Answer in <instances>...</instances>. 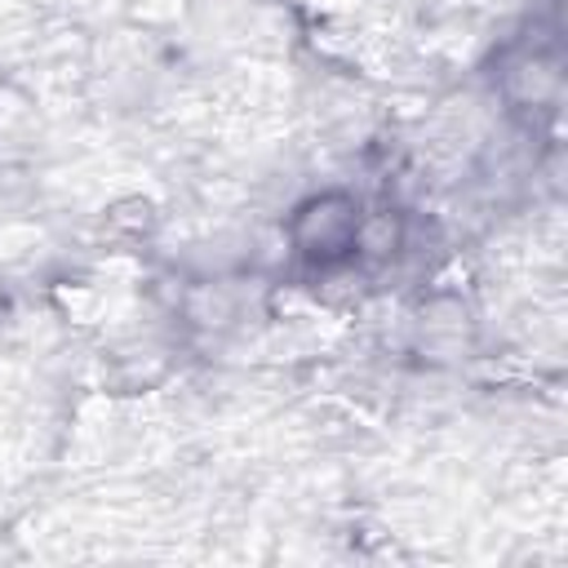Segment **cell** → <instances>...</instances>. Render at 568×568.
<instances>
[{
    "label": "cell",
    "instance_id": "3",
    "mask_svg": "<svg viewBox=\"0 0 568 568\" xmlns=\"http://www.w3.org/2000/svg\"><path fill=\"white\" fill-rule=\"evenodd\" d=\"M501 93L515 106H532V111L550 106L555 93H559V62H555V53L550 49H537V44L519 49L506 62V71H501Z\"/></svg>",
    "mask_w": 568,
    "mask_h": 568
},
{
    "label": "cell",
    "instance_id": "1",
    "mask_svg": "<svg viewBox=\"0 0 568 568\" xmlns=\"http://www.w3.org/2000/svg\"><path fill=\"white\" fill-rule=\"evenodd\" d=\"M359 213L364 200L342 191V186H324L302 195L288 217H284V240L288 248L306 262V266H346L355 253V231H359Z\"/></svg>",
    "mask_w": 568,
    "mask_h": 568
},
{
    "label": "cell",
    "instance_id": "2",
    "mask_svg": "<svg viewBox=\"0 0 568 568\" xmlns=\"http://www.w3.org/2000/svg\"><path fill=\"white\" fill-rule=\"evenodd\" d=\"M413 337H417V351L430 355V359H462L475 342V320H470V306L462 302V293L457 288H435L417 306Z\"/></svg>",
    "mask_w": 568,
    "mask_h": 568
},
{
    "label": "cell",
    "instance_id": "4",
    "mask_svg": "<svg viewBox=\"0 0 568 568\" xmlns=\"http://www.w3.org/2000/svg\"><path fill=\"white\" fill-rule=\"evenodd\" d=\"M404 248H408V217H404L399 209H390V204H377V209H368V204H364L351 262L386 266V262H395Z\"/></svg>",
    "mask_w": 568,
    "mask_h": 568
},
{
    "label": "cell",
    "instance_id": "5",
    "mask_svg": "<svg viewBox=\"0 0 568 568\" xmlns=\"http://www.w3.org/2000/svg\"><path fill=\"white\" fill-rule=\"evenodd\" d=\"M106 231L111 235H120V240H142V235H151L155 231V204L146 200V195H120V200H111L106 204Z\"/></svg>",
    "mask_w": 568,
    "mask_h": 568
},
{
    "label": "cell",
    "instance_id": "6",
    "mask_svg": "<svg viewBox=\"0 0 568 568\" xmlns=\"http://www.w3.org/2000/svg\"><path fill=\"white\" fill-rule=\"evenodd\" d=\"M0 315H4V293H0Z\"/></svg>",
    "mask_w": 568,
    "mask_h": 568
}]
</instances>
